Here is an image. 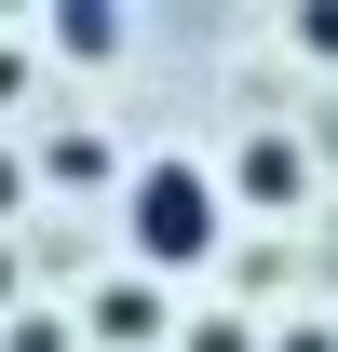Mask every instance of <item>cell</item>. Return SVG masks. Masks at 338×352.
I'll list each match as a JSON object with an SVG mask.
<instances>
[{
	"label": "cell",
	"instance_id": "obj_2",
	"mask_svg": "<svg viewBox=\"0 0 338 352\" xmlns=\"http://www.w3.org/2000/svg\"><path fill=\"white\" fill-rule=\"evenodd\" d=\"M95 339H122V352H135V339H163V311H149V285H122V298H95Z\"/></svg>",
	"mask_w": 338,
	"mask_h": 352
},
{
	"label": "cell",
	"instance_id": "obj_3",
	"mask_svg": "<svg viewBox=\"0 0 338 352\" xmlns=\"http://www.w3.org/2000/svg\"><path fill=\"white\" fill-rule=\"evenodd\" d=\"M244 190H257V204H284V190H297V149H284V135H257V149H244Z\"/></svg>",
	"mask_w": 338,
	"mask_h": 352
},
{
	"label": "cell",
	"instance_id": "obj_1",
	"mask_svg": "<svg viewBox=\"0 0 338 352\" xmlns=\"http://www.w3.org/2000/svg\"><path fill=\"white\" fill-rule=\"evenodd\" d=\"M203 244H216V176L149 163L135 176V258H203Z\"/></svg>",
	"mask_w": 338,
	"mask_h": 352
},
{
	"label": "cell",
	"instance_id": "obj_4",
	"mask_svg": "<svg viewBox=\"0 0 338 352\" xmlns=\"http://www.w3.org/2000/svg\"><path fill=\"white\" fill-rule=\"evenodd\" d=\"M297 28H311V54H338V0H311V14H297Z\"/></svg>",
	"mask_w": 338,
	"mask_h": 352
}]
</instances>
